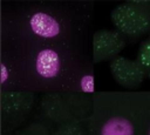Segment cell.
Here are the masks:
<instances>
[{"label": "cell", "mask_w": 150, "mask_h": 135, "mask_svg": "<svg viewBox=\"0 0 150 135\" xmlns=\"http://www.w3.org/2000/svg\"><path fill=\"white\" fill-rule=\"evenodd\" d=\"M149 135H150V131H149Z\"/></svg>", "instance_id": "obj_6"}, {"label": "cell", "mask_w": 150, "mask_h": 135, "mask_svg": "<svg viewBox=\"0 0 150 135\" xmlns=\"http://www.w3.org/2000/svg\"><path fill=\"white\" fill-rule=\"evenodd\" d=\"M36 70L46 79L56 76L60 72V59L55 50L42 49L36 56Z\"/></svg>", "instance_id": "obj_2"}, {"label": "cell", "mask_w": 150, "mask_h": 135, "mask_svg": "<svg viewBox=\"0 0 150 135\" xmlns=\"http://www.w3.org/2000/svg\"><path fill=\"white\" fill-rule=\"evenodd\" d=\"M101 135H134V127L123 117H112L104 123Z\"/></svg>", "instance_id": "obj_3"}, {"label": "cell", "mask_w": 150, "mask_h": 135, "mask_svg": "<svg viewBox=\"0 0 150 135\" xmlns=\"http://www.w3.org/2000/svg\"><path fill=\"white\" fill-rule=\"evenodd\" d=\"M81 89L86 93L94 92V77L93 75H84L81 79Z\"/></svg>", "instance_id": "obj_4"}, {"label": "cell", "mask_w": 150, "mask_h": 135, "mask_svg": "<svg viewBox=\"0 0 150 135\" xmlns=\"http://www.w3.org/2000/svg\"><path fill=\"white\" fill-rule=\"evenodd\" d=\"M0 69H1V74H0V82H1V83H5V82H6V80H7V77H8V69H7V67H6L4 63H1Z\"/></svg>", "instance_id": "obj_5"}, {"label": "cell", "mask_w": 150, "mask_h": 135, "mask_svg": "<svg viewBox=\"0 0 150 135\" xmlns=\"http://www.w3.org/2000/svg\"><path fill=\"white\" fill-rule=\"evenodd\" d=\"M32 31L41 38H54L60 33L59 22L46 13H35L29 20Z\"/></svg>", "instance_id": "obj_1"}]
</instances>
